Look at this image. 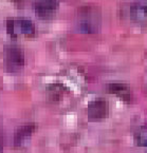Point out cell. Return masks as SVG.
<instances>
[{"instance_id":"cell-2","label":"cell","mask_w":147,"mask_h":153,"mask_svg":"<svg viewBox=\"0 0 147 153\" xmlns=\"http://www.w3.org/2000/svg\"><path fill=\"white\" fill-rule=\"evenodd\" d=\"M5 65L7 70L15 72L23 67L25 65V56L20 48L16 45H10L5 48Z\"/></svg>"},{"instance_id":"cell-11","label":"cell","mask_w":147,"mask_h":153,"mask_svg":"<svg viewBox=\"0 0 147 153\" xmlns=\"http://www.w3.org/2000/svg\"><path fill=\"white\" fill-rule=\"evenodd\" d=\"M7 31L11 36H15V25H14V21L12 19L11 20H7Z\"/></svg>"},{"instance_id":"cell-4","label":"cell","mask_w":147,"mask_h":153,"mask_svg":"<svg viewBox=\"0 0 147 153\" xmlns=\"http://www.w3.org/2000/svg\"><path fill=\"white\" fill-rule=\"evenodd\" d=\"M130 17L134 22L147 25V0H137L132 3Z\"/></svg>"},{"instance_id":"cell-6","label":"cell","mask_w":147,"mask_h":153,"mask_svg":"<svg viewBox=\"0 0 147 153\" xmlns=\"http://www.w3.org/2000/svg\"><path fill=\"white\" fill-rule=\"evenodd\" d=\"M34 130H35L34 124H28V125H25V126L20 127L15 133V137H14L15 144L20 145L22 140H25L27 137H29L30 135L34 132Z\"/></svg>"},{"instance_id":"cell-1","label":"cell","mask_w":147,"mask_h":153,"mask_svg":"<svg viewBox=\"0 0 147 153\" xmlns=\"http://www.w3.org/2000/svg\"><path fill=\"white\" fill-rule=\"evenodd\" d=\"M100 16L96 10L90 7L81 9L78 14V29L84 33H96L100 27Z\"/></svg>"},{"instance_id":"cell-5","label":"cell","mask_w":147,"mask_h":153,"mask_svg":"<svg viewBox=\"0 0 147 153\" xmlns=\"http://www.w3.org/2000/svg\"><path fill=\"white\" fill-rule=\"evenodd\" d=\"M108 91L110 93L118 95L119 97L125 99V100H128L130 98V92H129V88L124 85V83L121 82H114L110 83L108 86Z\"/></svg>"},{"instance_id":"cell-7","label":"cell","mask_w":147,"mask_h":153,"mask_svg":"<svg viewBox=\"0 0 147 153\" xmlns=\"http://www.w3.org/2000/svg\"><path fill=\"white\" fill-rule=\"evenodd\" d=\"M55 7H52L50 5L45 4V3L40 2V1H37L35 3V12L38 15V17L43 19H49L52 18L55 14Z\"/></svg>"},{"instance_id":"cell-9","label":"cell","mask_w":147,"mask_h":153,"mask_svg":"<svg viewBox=\"0 0 147 153\" xmlns=\"http://www.w3.org/2000/svg\"><path fill=\"white\" fill-rule=\"evenodd\" d=\"M134 140L138 145L142 147L147 146V128L146 127H141L139 130H137L134 134Z\"/></svg>"},{"instance_id":"cell-10","label":"cell","mask_w":147,"mask_h":153,"mask_svg":"<svg viewBox=\"0 0 147 153\" xmlns=\"http://www.w3.org/2000/svg\"><path fill=\"white\" fill-rule=\"evenodd\" d=\"M48 95L51 99H58L61 96V87L59 85H52L48 89Z\"/></svg>"},{"instance_id":"cell-3","label":"cell","mask_w":147,"mask_h":153,"mask_svg":"<svg viewBox=\"0 0 147 153\" xmlns=\"http://www.w3.org/2000/svg\"><path fill=\"white\" fill-rule=\"evenodd\" d=\"M88 116L92 120H102L108 114V104L104 99H94L90 101L87 108Z\"/></svg>"},{"instance_id":"cell-8","label":"cell","mask_w":147,"mask_h":153,"mask_svg":"<svg viewBox=\"0 0 147 153\" xmlns=\"http://www.w3.org/2000/svg\"><path fill=\"white\" fill-rule=\"evenodd\" d=\"M19 27L25 35L27 36H33L35 34V27L31 20L29 19H20L19 20Z\"/></svg>"},{"instance_id":"cell-12","label":"cell","mask_w":147,"mask_h":153,"mask_svg":"<svg viewBox=\"0 0 147 153\" xmlns=\"http://www.w3.org/2000/svg\"><path fill=\"white\" fill-rule=\"evenodd\" d=\"M38 1L45 3V4L50 5V7H55V9H56V7H57V0H38Z\"/></svg>"}]
</instances>
